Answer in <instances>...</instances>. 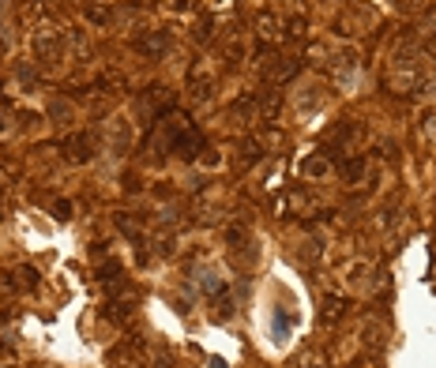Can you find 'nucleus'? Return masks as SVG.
<instances>
[{"label": "nucleus", "instance_id": "nucleus-2", "mask_svg": "<svg viewBox=\"0 0 436 368\" xmlns=\"http://www.w3.org/2000/svg\"><path fill=\"white\" fill-rule=\"evenodd\" d=\"M342 312H346V301H335V297H331L328 308H323V324H335V316H342Z\"/></svg>", "mask_w": 436, "mask_h": 368}, {"label": "nucleus", "instance_id": "nucleus-3", "mask_svg": "<svg viewBox=\"0 0 436 368\" xmlns=\"http://www.w3.org/2000/svg\"><path fill=\"white\" fill-rule=\"evenodd\" d=\"M395 4H403V8H410V4H417V0H395Z\"/></svg>", "mask_w": 436, "mask_h": 368}, {"label": "nucleus", "instance_id": "nucleus-1", "mask_svg": "<svg viewBox=\"0 0 436 368\" xmlns=\"http://www.w3.org/2000/svg\"><path fill=\"white\" fill-rule=\"evenodd\" d=\"M64 151H72L76 162H87L90 158V140L87 135H72V140H64Z\"/></svg>", "mask_w": 436, "mask_h": 368}]
</instances>
